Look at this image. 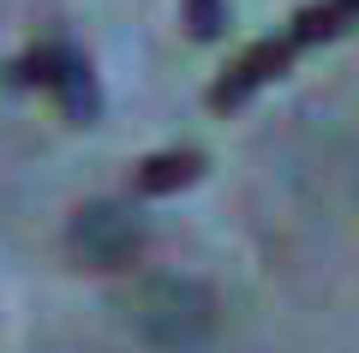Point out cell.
<instances>
[{
	"label": "cell",
	"instance_id": "obj_1",
	"mask_svg": "<svg viewBox=\"0 0 359 353\" xmlns=\"http://www.w3.org/2000/svg\"><path fill=\"white\" fill-rule=\"evenodd\" d=\"M132 324H138L156 347H198V341L216 329V300H210L198 281L156 276V281H144L138 300H132Z\"/></svg>",
	"mask_w": 359,
	"mask_h": 353
},
{
	"label": "cell",
	"instance_id": "obj_2",
	"mask_svg": "<svg viewBox=\"0 0 359 353\" xmlns=\"http://www.w3.org/2000/svg\"><path fill=\"white\" fill-rule=\"evenodd\" d=\"M18 84H42L54 102H60L66 120H96V108H102V96H96V72H90V60L72 48V42H42V48H30L25 60L13 66Z\"/></svg>",
	"mask_w": 359,
	"mask_h": 353
},
{
	"label": "cell",
	"instance_id": "obj_3",
	"mask_svg": "<svg viewBox=\"0 0 359 353\" xmlns=\"http://www.w3.org/2000/svg\"><path fill=\"white\" fill-rule=\"evenodd\" d=\"M66 240L90 269H126L144 252V222L126 204H84L72 215V227H66Z\"/></svg>",
	"mask_w": 359,
	"mask_h": 353
},
{
	"label": "cell",
	"instance_id": "obj_4",
	"mask_svg": "<svg viewBox=\"0 0 359 353\" xmlns=\"http://www.w3.org/2000/svg\"><path fill=\"white\" fill-rule=\"evenodd\" d=\"M347 25H359V0H311V6H299V13L282 25V42H287V54L299 60L306 48L341 36Z\"/></svg>",
	"mask_w": 359,
	"mask_h": 353
},
{
	"label": "cell",
	"instance_id": "obj_5",
	"mask_svg": "<svg viewBox=\"0 0 359 353\" xmlns=\"http://www.w3.org/2000/svg\"><path fill=\"white\" fill-rule=\"evenodd\" d=\"M198 174H204V150H156L132 168V192L138 198H162V192L192 186Z\"/></svg>",
	"mask_w": 359,
	"mask_h": 353
},
{
	"label": "cell",
	"instance_id": "obj_6",
	"mask_svg": "<svg viewBox=\"0 0 359 353\" xmlns=\"http://www.w3.org/2000/svg\"><path fill=\"white\" fill-rule=\"evenodd\" d=\"M186 30L198 42H216L228 30V0H186Z\"/></svg>",
	"mask_w": 359,
	"mask_h": 353
}]
</instances>
